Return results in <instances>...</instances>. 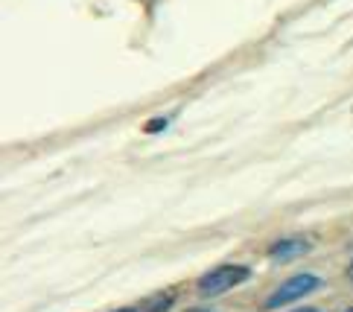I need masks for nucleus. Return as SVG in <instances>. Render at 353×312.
I'll return each instance as SVG.
<instances>
[{
	"label": "nucleus",
	"mask_w": 353,
	"mask_h": 312,
	"mask_svg": "<svg viewBox=\"0 0 353 312\" xmlns=\"http://www.w3.org/2000/svg\"><path fill=\"white\" fill-rule=\"evenodd\" d=\"M190 312H210V309H190Z\"/></svg>",
	"instance_id": "7"
},
{
	"label": "nucleus",
	"mask_w": 353,
	"mask_h": 312,
	"mask_svg": "<svg viewBox=\"0 0 353 312\" xmlns=\"http://www.w3.org/2000/svg\"><path fill=\"white\" fill-rule=\"evenodd\" d=\"M321 286V278L319 274H310V271H304V274H292L289 280H283L277 289L266 298V304H263V309H281V306H286V304H295L298 298H307L310 292H315Z\"/></svg>",
	"instance_id": "1"
},
{
	"label": "nucleus",
	"mask_w": 353,
	"mask_h": 312,
	"mask_svg": "<svg viewBox=\"0 0 353 312\" xmlns=\"http://www.w3.org/2000/svg\"><path fill=\"white\" fill-rule=\"evenodd\" d=\"M167 126H170V117H158V120H152V123H146V132H149V134H155V132L167 129Z\"/></svg>",
	"instance_id": "4"
},
{
	"label": "nucleus",
	"mask_w": 353,
	"mask_h": 312,
	"mask_svg": "<svg viewBox=\"0 0 353 312\" xmlns=\"http://www.w3.org/2000/svg\"><path fill=\"white\" fill-rule=\"evenodd\" d=\"M347 278L353 280V260H350V266H347Z\"/></svg>",
	"instance_id": "5"
},
{
	"label": "nucleus",
	"mask_w": 353,
	"mask_h": 312,
	"mask_svg": "<svg viewBox=\"0 0 353 312\" xmlns=\"http://www.w3.org/2000/svg\"><path fill=\"white\" fill-rule=\"evenodd\" d=\"M310 248H312V242L304 240V236H286V240L274 242V245L269 248V257L274 260V263H289V260L304 257Z\"/></svg>",
	"instance_id": "3"
},
{
	"label": "nucleus",
	"mask_w": 353,
	"mask_h": 312,
	"mask_svg": "<svg viewBox=\"0 0 353 312\" xmlns=\"http://www.w3.org/2000/svg\"><path fill=\"white\" fill-rule=\"evenodd\" d=\"M117 312H137V309H117Z\"/></svg>",
	"instance_id": "8"
},
{
	"label": "nucleus",
	"mask_w": 353,
	"mask_h": 312,
	"mask_svg": "<svg viewBox=\"0 0 353 312\" xmlns=\"http://www.w3.org/2000/svg\"><path fill=\"white\" fill-rule=\"evenodd\" d=\"M248 269L245 266H219V269H213L208 274H201V280H199V295H205V298H216L222 292H231L234 286L239 283H245L248 280Z\"/></svg>",
	"instance_id": "2"
},
{
	"label": "nucleus",
	"mask_w": 353,
	"mask_h": 312,
	"mask_svg": "<svg viewBox=\"0 0 353 312\" xmlns=\"http://www.w3.org/2000/svg\"><path fill=\"white\" fill-rule=\"evenodd\" d=\"M295 312H319V309H312V306H304V309H295Z\"/></svg>",
	"instance_id": "6"
},
{
	"label": "nucleus",
	"mask_w": 353,
	"mask_h": 312,
	"mask_svg": "<svg viewBox=\"0 0 353 312\" xmlns=\"http://www.w3.org/2000/svg\"><path fill=\"white\" fill-rule=\"evenodd\" d=\"M345 312H353V306H350V309H345Z\"/></svg>",
	"instance_id": "9"
}]
</instances>
